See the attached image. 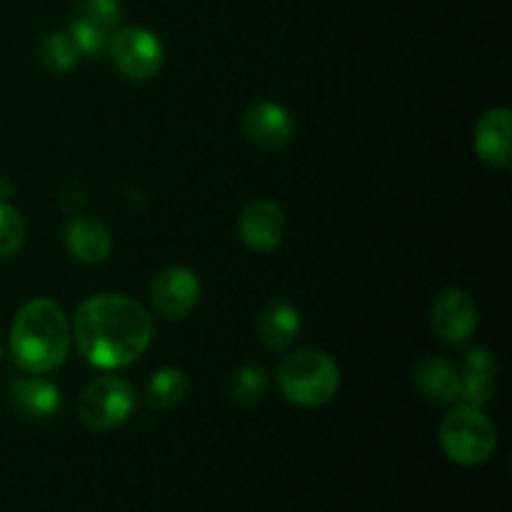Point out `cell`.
Masks as SVG:
<instances>
[{
  "mask_svg": "<svg viewBox=\"0 0 512 512\" xmlns=\"http://www.w3.org/2000/svg\"><path fill=\"white\" fill-rule=\"evenodd\" d=\"M25 238H28V225H25L20 210L0 200V258H10V255L20 253Z\"/></svg>",
  "mask_w": 512,
  "mask_h": 512,
  "instance_id": "44dd1931",
  "label": "cell"
},
{
  "mask_svg": "<svg viewBox=\"0 0 512 512\" xmlns=\"http://www.w3.org/2000/svg\"><path fill=\"white\" fill-rule=\"evenodd\" d=\"M65 250L83 265H98L108 260L113 250V233L108 225L93 215H78L65 225Z\"/></svg>",
  "mask_w": 512,
  "mask_h": 512,
  "instance_id": "5bb4252c",
  "label": "cell"
},
{
  "mask_svg": "<svg viewBox=\"0 0 512 512\" xmlns=\"http://www.w3.org/2000/svg\"><path fill=\"white\" fill-rule=\"evenodd\" d=\"M200 295H203V283L198 273L185 265H168L155 275L150 285V303L165 320L188 318L200 303Z\"/></svg>",
  "mask_w": 512,
  "mask_h": 512,
  "instance_id": "ba28073f",
  "label": "cell"
},
{
  "mask_svg": "<svg viewBox=\"0 0 512 512\" xmlns=\"http://www.w3.org/2000/svg\"><path fill=\"white\" fill-rule=\"evenodd\" d=\"M73 330L65 310L48 298H33L15 313L8 353L25 375H48L68 360Z\"/></svg>",
  "mask_w": 512,
  "mask_h": 512,
  "instance_id": "7a4b0ae2",
  "label": "cell"
},
{
  "mask_svg": "<svg viewBox=\"0 0 512 512\" xmlns=\"http://www.w3.org/2000/svg\"><path fill=\"white\" fill-rule=\"evenodd\" d=\"M108 55L113 60V68L123 78L135 80V83L155 78L165 65L163 40L153 30L140 28V25L115 30L108 45Z\"/></svg>",
  "mask_w": 512,
  "mask_h": 512,
  "instance_id": "8992f818",
  "label": "cell"
},
{
  "mask_svg": "<svg viewBox=\"0 0 512 512\" xmlns=\"http://www.w3.org/2000/svg\"><path fill=\"white\" fill-rule=\"evenodd\" d=\"M10 405L18 410L20 415L30 420H48L55 418L63 408V395L53 380L43 378V375H25V378H15L8 388Z\"/></svg>",
  "mask_w": 512,
  "mask_h": 512,
  "instance_id": "9a60e30c",
  "label": "cell"
},
{
  "mask_svg": "<svg viewBox=\"0 0 512 512\" xmlns=\"http://www.w3.org/2000/svg\"><path fill=\"white\" fill-rule=\"evenodd\" d=\"M498 360L490 350L473 348L465 353L463 370L460 373V405L483 410L495 398V383H498Z\"/></svg>",
  "mask_w": 512,
  "mask_h": 512,
  "instance_id": "4fadbf2b",
  "label": "cell"
},
{
  "mask_svg": "<svg viewBox=\"0 0 512 512\" xmlns=\"http://www.w3.org/2000/svg\"><path fill=\"white\" fill-rule=\"evenodd\" d=\"M70 330L78 353L100 370L133 365L155 335L148 310L138 300L118 293H100L80 303Z\"/></svg>",
  "mask_w": 512,
  "mask_h": 512,
  "instance_id": "6da1fadb",
  "label": "cell"
},
{
  "mask_svg": "<svg viewBox=\"0 0 512 512\" xmlns=\"http://www.w3.org/2000/svg\"><path fill=\"white\" fill-rule=\"evenodd\" d=\"M38 58L48 73L65 75L78 68L85 55L70 30H53V33H48L40 40Z\"/></svg>",
  "mask_w": 512,
  "mask_h": 512,
  "instance_id": "ac0fdd59",
  "label": "cell"
},
{
  "mask_svg": "<svg viewBox=\"0 0 512 512\" xmlns=\"http://www.w3.org/2000/svg\"><path fill=\"white\" fill-rule=\"evenodd\" d=\"M188 375L183 373L180 368H160L158 373H153V378L148 380L145 385V400L153 410H170V408H178L180 403L185 400L188 395Z\"/></svg>",
  "mask_w": 512,
  "mask_h": 512,
  "instance_id": "d6986e66",
  "label": "cell"
},
{
  "mask_svg": "<svg viewBox=\"0 0 512 512\" xmlns=\"http://www.w3.org/2000/svg\"><path fill=\"white\" fill-rule=\"evenodd\" d=\"M0 358H3V345H0Z\"/></svg>",
  "mask_w": 512,
  "mask_h": 512,
  "instance_id": "603a6c76",
  "label": "cell"
},
{
  "mask_svg": "<svg viewBox=\"0 0 512 512\" xmlns=\"http://www.w3.org/2000/svg\"><path fill=\"white\" fill-rule=\"evenodd\" d=\"M478 303L460 288H448L435 298L430 308V325L435 335L448 345H463L478 330Z\"/></svg>",
  "mask_w": 512,
  "mask_h": 512,
  "instance_id": "9c48e42d",
  "label": "cell"
},
{
  "mask_svg": "<svg viewBox=\"0 0 512 512\" xmlns=\"http://www.w3.org/2000/svg\"><path fill=\"white\" fill-rule=\"evenodd\" d=\"M138 405V393L133 383L120 375H100L90 380L78 398L80 423L95 433H108L120 428L133 415Z\"/></svg>",
  "mask_w": 512,
  "mask_h": 512,
  "instance_id": "5b68a950",
  "label": "cell"
},
{
  "mask_svg": "<svg viewBox=\"0 0 512 512\" xmlns=\"http://www.w3.org/2000/svg\"><path fill=\"white\" fill-rule=\"evenodd\" d=\"M288 233V220L283 208L273 200H253L243 208L238 218V235L243 245L253 253H273L283 245Z\"/></svg>",
  "mask_w": 512,
  "mask_h": 512,
  "instance_id": "30bf717a",
  "label": "cell"
},
{
  "mask_svg": "<svg viewBox=\"0 0 512 512\" xmlns=\"http://www.w3.org/2000/svg\"><path fill=\"white\" fill-rule=\"evenodd\" d=\"M303 333V318L295 305L285 300H273L263 308L258 318V338L273 353H285L293 348L295 340Z\"/></svg>",
  "mask_w": 512,
  "mask_h": 512,
  "instance_id": "e0dca14e",
  "label": "cell"
},
{
  "mask_svg": "<svg viewBox=\"0 0 512 512\" xmlns=\"http://www.w3.org/2000/svg\"><path fill=\"white\" fill-rule=\"evenodd\" d=\"M418 393L435 405L458 403L460 373L443 355H423L413 368Z\"/></svg>",
  "mask_w": 512,
  "mask_h": 512,
  "instance_id": "2e32d148",
  "label": "cell"
},
{
  "mask_svg": "<svg viewBox=\"0 0 512 512\" xmlns=\"http://www.w3.org/2000/svg\"><path fill=\"white\" fill-rule=\"evenodd\" d=\"M270 385V373L263 365H243L225 383V393L235 405H253L265 395Z\"/></svg>",
  "mask_w": 512,
  "mask_h": 512,
  "instance_id": "ffe728a7",
  "label": "cell"
},
{
  "mask_svg": "<svg viewBox=\"0 0 512 512\" xmlns=\"http://www.w3.org/2000/svg\"><path fill=\"white\" fill-rule=\"evenodd\" d=\"M475 153L493 168H510L512 163V115L505 105L490 108L475 125Z\"/></svg>",
  "mask_w": 512,
  "mask_h": 512,
  "instance_id": "7c38bea8",
  "label": "cell"
},
{
  "mask_svg": "<svg viewBox=\"0 0 512 512\" xmlns=\"http://www.w3.org/2000/svg\"><path fill=\"white\" fill-rule=\"evenodd\" d=\"M123 20V5L120 0H80L70 15L68 30L78 40L83 55L100 58L108 53L115 30Z\"/></svg>",
  "mask_w": 512,
  "mask_h": 512,
  "instance_id": "52a82bcc",
  "label": "cell"
},
{
  "mask_svg": "<svg viewBox=\"0 0 512 512\" xmlns=\"http://www.w3.org/2000/svg\"><path fill=\"white\" fill-rule=\"evenodd\" d=\"M440 448L453 463L480 468L493 458L498 433L483 410L458 403V408L450 410L440 423Z\"/></svg>",
  "mask_w": 512,
  "mask_h": 512,
  "instance_id": "277c9868",
  "label": "cell"
},
{
  "mask_svg": "<svg viewBox=\"0 0 512 512\" xmlns=\"http://www.w3.org/2000/svg\"><path fill=\"white\" fill-rule=\"evenodd\" d=\"M13 195V185L8 180H0V200H8Z\"/></svg>",
  "mask_w": 512,
  "mask_h": 512,
  "instance_id": "7402d4cb",
  "label": "cell"
},
{
  "mask_svg": "<svg viewBox=\"0 0 512 512\" xmlns=\"http://www.w3.org/2000/svg\"><path fill=\"white\" fill-rule=\"evenodd\" d=\"M243 133L253 145L265 150L283 148L295 135V118L280 103L260 100L253 103L243 115Z\"/></svg>",
  "mask_w": 512,
  "mask_h": 512,
  "instance_id": "8fae6325",
  "label": "cell"
},
{
  "mask_svg": "<svg viewBox=\"0 0 512 512\" xmlns=\"http://www.w3.org/2000/svg\"><path fill=\"white\" fill-rule=\"evenodd\" d=\"M280 393L298 408H323L338 395L340 368L323 350H295L278 363Z\"/></svg>",
  "mask_w": 512,
  "mask_h": 512,
  "instance_id": "3957f363",
  "label": "cell"
}]
</instances>
